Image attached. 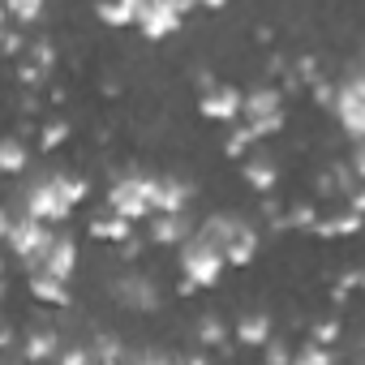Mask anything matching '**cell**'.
Segmentation results:
<instances>
[{
  "label": "cell",
  "mask_w": 365,
  "mask_h": 365,
  "mask_svg": "<svg viewBox=\"0 0 365 365\" xmlns=\"http://www.w3.org/2000/svg\"><path fill=\"white\" fill-rule=\"evenodd\" d=\"M86 198H91V180H86L82 172L61 168V172H43V176L26 180V190H22V211H26L31 220H39V224L52 228V224H65Z\"/></svg>",
  "instance_id": "obj_1"
},
{
  "label": "cell",
  "mask_w": 365,
  "mask_h": 365,
  "mask_svg": "<svg viewBox=\"0 0 365 365\" xmlns=\"http://www.w3.org/2000/svg\"><path fill=\"white\" fill-rule=\"evenodd\" d=\"M198 232H202V237H211V241L220 245L224 267H250V262L258 258V250H262V232H258L250 220L228 215V211L207 215V220L198 224Z\"/></svg>",
  "instance_id": "obj_2"
},
{
  "label": "cell",
  "mask_w": 365,
  "mask_h": 365,
  "mask_svg": "<svg viewBox=\"0 0 365 365\" xmlns=\"http://www.w3.org/2000/svg\"><path fill=\"white\" fill-rule=\"evenodd\" d=\"M176 262H180V279H185L194 292H202V288H215L220 279H224V254H220V245L211 241V237H202L198 228H194V237L176 250Z\"/></svg>",
  "instance_id": "obj_3"
},
{
  "label": "cell",
  "mask_w": 365,
  "mask_h": 365,
  "mask_svg": "<svg viewBox=\"0 0 365 365\" xmlns=\"http://www.w3.org/2000/svg\"><path fill=\"white\" fill-rule=\"evenodd\" d=\"M241 125L254 133V142L262 138H275L284 133L288 125V108H284V91L275 82H262L254 91H245V103H241Z\"/></svg>",
  "instance_id": "obj_4"
},
{
  "label": "cell",
  "mask_w": 365,
  "mask_h": 365,
  "mask_svg": "<svg viewBox=\"0 0 365 365\" xmlns=\"http://www.w3.org/2000/svg\"><path fill=\"white\" fill-rule=\"evenodd\" d=\"M112 215H120L125 224H142L150 220V172H138V168H125L112 176V185H108V207Z\"/></svg>",
  "instance_id": "obj_5"
},
{
  "label": "cell",
  "mask_w": 365,
  "mask_h": 365,
  "mask_svg": "<svg viewBox=\"0 0 365 365\" xmlns=\"http://www.w3.org/2000/svg\"><path fill=\"white\" fill-rule=\"evenodd\" d=\"M331 116L339 120L344 138L356 146L365 138V73L356 65H348V73L335 82V99H331Z\"/></svg>",
  "instance_id": "obj_6"
},
{
  "label": "cell",
  "mask_w": 365,
  "mask_h": 365,
  "mask_svg": "<svg viewBox=\"0 0 365 365\" xmlns=\"http://www.w3.org/2000/svg\"><path fill=\"white\" fill-rule=\"evenodd\" d=\"M194 14L190 0H138V35L150 39V43H163L172 35H180L185 18Z\"/></svg>",
  "instance_id": "obj_7"
},
{
  "label": "cell",
  "mask_w": 365,
  "mask_h": 365,
  "mask_svg": "<svg viewBox=\"0 0 365 365\" xmlns=\"http://www.w3.org/2000/svg\"><path fill=\"white\" fill-rule=\"evenodd\" d=\"M108 292H112L116 305H125V309H133V314H155V309H159V284H155V275L142 271V267H120V271L112 275Z\"/></svg>",
  "instance_id": "obj_8"
},
{
  "label": "cell",
  "mask_w": 365,
  "mask_h": 365,
  "mask_svg": "<svg viewBox=\"0 0 365 365\" xmlns=\"http://www.w3.org/2000/svg\"><path fill=\"white\" fill-rule=\"evenodd\" d=\"M78 262H82V254H78V237H69V232H52L48 245H43V250L35 254V262L26 267V275H48V279L69 284L73 271H78Z\"/></svg>",
  "instance_id": "obj_9"
},
{
  "label": "cell",
  "mask_w": 365,
  "mask_h": 365,
  "mask_svg": "<svg viewBox=\"0 0 365 365\" xmlns=\"http://www.w3.org/2000/svg\"><path fill=\"white\" fill-rule=\"evenodd\" d=\"M48 237H52V228H48V224L31 220L26 211H14V215H9V237H5V250H0V254H9L14 262L31 267V262H35V254L48 245Z\"/></svg>",
  "instance_id": "obj_10"
},
{
  "label": "cell",
  "mask_w": 365,
  "mask_h": 365,
  "mask_svg": "<svg viewBox=\"0 0 365 365\" xmlns=\"http://www.w3.org/2000/svg\"><path fill=\"white\" fill-rule=\"evenodd\" d=\"M194 185L185 176H176V172H159L150 176V211L155 215H185L190 202H194Z\"/></svg>",
  "instance_id": "obj_11"
},
{
  "label": "cell",
  "mask_w": 365,
  "mask_h": 365,
  "mask_svg": "<svg viewBox=\"0 0 365 365\" xmlns=\"http://www.w3.org/2000/svg\"><path fill=\"white\" fill-rule=\"evenodd\" d=\"M241 103H245V91L237 82H211L198 95V116H207L215 125H237L241 120Z\"/></svg>",
  "instance_id": "obj_12"
},
{
  "label": "cell",
  "mask_w": 365,
  "mask_h": 365,
  "mask_svg": "<svg viewBox=\"0 0 365 365\" xmlns=\"http://www.w3.org/2000/svg\"><path fill=\"white\" fill-rule=\"evenodd\" d=\"M61 344H65V335L56 327H26L18 335V361L22 365H52Z\"/></svg>",
  "instance_id": "obj_13"
},
{
  "label": "cell",
  "mask_w": 365,
  "mask_h": 365,
  "mask_svg": "<svg viewBox=\"0 0 365 365\" xmlns=\"http://www.w3.org/2000/svg\"><path fill=\"white\" fill-rule=\"evenodd\" d=\"M241 180L258 194V198H271L279 190V159L267 155V150H250L241 159Z\"/></svg>",
  "instance_id": "obj_14"
},
{
  "label": "cell",
  "mask_w": 365,
  "mask_h": 365,
  "mask_svg": "<svg viewBox=\"0 0 365 365\" xmlns=\"http://www.w3.org/2000/svg\"><path fill=\"white\" fill-rule=\"evenodd\" d=\"M194 215L185 211V215H150V245H159V250H180L190 237H194Z\"/></svg>",
  "instance_id": "obj_15"
},
{
  "label": "cell",
  "mask_w": 365,
  "mask_h": 365,
  "mask_svg": "<svg viewBox=\"0 0 365 365\" xmlns=\"http://www.w3.org/2000/svg\"><path fill=\"white\" fill-rule=\"evenodd\" d=\"M271 335H275V318H271L267 309H245V314L232 322V339H237L241 348H262Z\"/></svg>",
  "instance_id": "obj_16"
},
{
  "label": "cell",
  "mask_w": 365,
  "mask_h": 365,
  "mask_svg": "<svg viewBox=\"0 0 365 365\" xmlns=\"http://www.w3.org/2000/svg\"><path fill=\"white\" fill-rule=\"evenodd\" d=\"M31 146L22 133H0V176H26L31 172Z\"/></svg>",
  "instance_id": "obj_17"
},
{
  "label": "cell",
  "mask_w": 365,
  "mask_h": 365,
  "mask_svg": "<svg viewBox=\"0 0 365 365\" xmlns=\"http://www.w3.org/2000/svg\"><path fill=\"white\" fill-rule=\"evenodd\" d=\"M26 292L48 305V309H73V288L61 284V279H48V275H26Z\"/></svg>",
  "instance_id": "obj_18"
},
{
  "label": "cell",
  "mask_w": 365,
  "mask_h": 365,
  "mask_svg": "<svg viewBox=\"0 0 365 365\" xmlns=\"http://www.w3.org/2000/svg\"><path fill=\"white\" fill-rule=\"evenodd\" d=\"M86 352H91V365H120L129 356V348H125V339L116 331H91Z\"/></svg>",
  "instance_id": "obj_19"
},
{
  "label": "cell",
  "mask_w": 365,
  "mask_h": 365,
  "mask_svg": "<svg viewBox=\"0 0 365 365\" xmlns=\"http://www.w3.org/2000/svg\"><path fill=\"white\" fill-rule=\"evenodd\" d=\"M86 237H91V241H103V245H125V241L133 237V224H125V220L112 215V211H99V215H91Z\"/></svg>",
  "instance_id": "obj_20"
},
{
  "label": "cell",
  "mask_w": 365,
  "mask_h": 365,
  "mask_svg": "<svg viewBox=\"0 0 365 365\" xmlns=\"http://www.w3.org/2000/svg\"><path fill=\"white\" fill-rule=\"evenodd\" d=\"M194 344L215 348V352H228V322H224L215 309H202L198 322H194Z\"/></svg>",
  "instance_id": "obj_21"
},
{
  "label": "cell",
  "mask_w": 365,
  "mask_h": 365,
  "mask_svg": "<svg viewBox=\"0 0 365 365\" xmlns=\"http://www.w3.org/2000/svg\"><path fill=\"white\" fill-rule=\"evenodd\" d=\"M361 232V215H352V211H344V207H331V215H318V224H314V237H356Z\"/></svg>",
  "instance_id": "obj_22"
},
{
  "label": "cell",
  "mask_w": 365,
  "mask_h": 365,
  "mask_svg": "<svg viewBox=\"0 0 365 365\" xmlns=\"http://www.w3.org/2000/svg\"><path fill=\"white\" fill-rule=\"evenodd\" d=\"M95 18L112 31H129L138 22V0H103V5H95Z\"/></svg>",
  "instance_id": "obj_23"
},
{
  "label": "cell",
  "mask_w": 365,
  "mask_h": 365,
  "mask_svg": "<svg viewBox=\"0 0 365 365\" xmlns=\"http://www.w3.org/2000/svg\"><path fill=\"white\" fill-rule=\"evenodd\" d=\"M22 56L52 78V69H56V39L52 35H26V52Z\"/></svg>",
  "instance_id": "obj_24"
},
{
  "label": "cell",
  "mask_w": 365,
  "mask_h": 365,
  "mask_svg": "<svg viewBox=\"0 0 365 365\" xmlns=\"http://www.w3.org/2000/svg\"><path fill=\"white\" fill-rule=\"evenodd\" d=\"M318 215H322V207H318L314 198H301V202H288V207H284V232H288V228H297V232H314V224H318Z\"/></svg>",
  "instance_id": "obj_25"
},
{
  "label": "cell",
  "mask_w": 365,
  "mask_h": 365,
  "mask_svg": "<svg viewBox=\"0 0 365 365\" xmlns=\"http://www.w3.org/2000/svg\"><path fill=\"white\" fill-rule=\"evenodd\" d=\"M69 133H73V125H69L65 116H52V120H43V125H39V150H43V155L61 150V146L69 142Z\"/></svg>",
  "instance_id": "obj_26"
},
{
  "label": "cell",
  "mask_w": 365,
  "mask_h": 365,
  "mask_svg": "<svg viewBox=\"0 0 365 365\" xmlns=\"http://www.w3.org/2000/svg\"><path fill=\"white\" fill-rule=\"evenodd\" d=\"M5 14H9V26H18V31H26V26H35L48 9L39 5V0H9L5 5Z\"/></svg>",
  "instance_id": "obj_27"
},
{
  "label": "cell",
  "mask_w": 365,
  "mask_h": 365,
  "mask_svg": "<svg viewBox=\"0 0 365 365\" xmlns=\"http://www.w3.org/2000/svg\"><path fill=\"white\" fill-rule=\"evenodd\" d=\"M288 365H339V361H335V348H322V344L305 339L301 348L292 344V361Z\"/></svg>",
  "instance_id": "obj_28"
},
{
  "label": "cell",
  "mask_w": 365,
  "mask_h": 365,
  "mask_svg": "<svg viewBox=\"0 0 365 365\" xmlns=\"http://www.w3.org/2000/svg\"><path fill=\"white\" fill-rule=\"evenodd\" d=\"M250 150H258V142H254V133L237 120V125H228V138H224V155L228 159H245Z\"/></svg>",
  "instance_id": "obj_29"
},
{
  "label": "cell",
  "mask_w": 365,
  "mask_h": 365,
  "mask_svg": "<svg viewBox=\"0 0 365 365\" xmlns=\"http://www.w3.org/2000/svg\"><path fill=\"white\" fill-rule=\"evenodd\" d=\"M309 339H314V344H322V348H327V344L335 348V344L344 339V322H339L335 314H322V318L314 322V335H309Z\"/></svg>",
  "instance_id": "obj_30"
},
{
  "label": "cell",
  "mask_w": 365,
  "mask_h": 365,
  "mask_svg": "<svg viewBox=\"0 0 365 365\" xmlns=\"http://www.w3.org/2000/svg\"><path fill=\"white\" fill-rule=\"evenodd\" d=\"M14 78H18V86H26V91L48 86V73H43V69H35L26 56H18V61H14Z\"/></svg>",
  "instance_id": "obj_31"
},
{
  "label": "cell",
  "mask_w": 365,
  "mask_h": 365,
  "mask_svg": "<svg viewBox=\"0 0 365 365\" xmlns=\"http://www.w3.org/2000/svg\"><path fill=\"white\" fill-rule=\"evenodd\" d=\"M258 352H262V365H288V361H292V344H288L284 335H271Z\"/></svg>",
  "instance_id": "obj_32"
},
{
  "label": "cell",
  "mask_w": 365,
  "mask_h": 365,
  "mask_svg": "<svg viewBox=\"0 0 365 365\" xmlns=\"http://www.w3.org/2000/svg\"><path fill=\"white\" fill-rule=\"evenodd\" d=\"M52 365H91L86 339H69V335H65V344H61V352H56V361H52Z\"/></svg>",
  "instance_id": "obj_33"
},
{
  "label": "cell",
  "mask_w": 365,
  "mask_h": 365,
  "mask_svg": "<svg viewBox=\"0 0 365 365\" xmlns=\"http://www.w3.org/2000/svg\"><path fill=\"white\" fill-rule=\"evenodd\" d=\"M356 288H361V271H356V267H348V271L339 275V284H335V301L344 305V301H348V297H352Z\"/></svg>",
  "instance_id": "obj_34"
},
{
  "label": "cell",
  "mask_w": 365,
  "mask_h": 365,
  "mask_svg": "<svg viewBox=\"0 0 365 365\" xmlns=\"http://www.w3.org/2000/svg\"><path fill=\"white\" fill-rule=\"evenodd\" d=\"M120 365H176V356H168V352H129Z\"/></svg>",
  "instance_id": "obj_35"
},
{
  "label": "cell",
  "mask_w": 365,
  "mask_h": 365,
  "mask_svg": "<svg viewBox=\"0 0 365 365\" xmlns=\"http://www.w3.org/2000/svg\"><path fill=\"white\" fill-rule=\"evenodd\" d=\"M309 95L318 99V108H331V99H335V82H331V78H318V82L309 86Z\"/></svg>",
  "instance_id": "obj_36"
},
{
  "label": "cell",
  "mask_w": 365,
  "mask_h": 365,
  "mask_svg": "<svg viewBox=\"0 0 365 365\" xmlns=\"http://www.w3.org/2000/svg\"><path fill=\"white\" fill-rule=\"evenodd\" d=\"M9 348H18V331H14V322L0 318V352H9Z\"/></svg>",
  "instance_id": "obj_37"
},
{
  "label": "cell",
  "mask_w": 365,
  "mask_h": 365,
  "mask_svg": "<svg viewBox=\"0 0 365 365\" xmlns=\"http://www.w3.org/2000/svg\"><path fill=\"white\" fill-rule=\"evenodd\" d=\"M116 250H120V262H138V254H142V241H138V237H129V241H125V245H116Z\"/></svg>",
  "instance_id": "obj_38"
},
{
  "label": "cell",
  "mask_w": 365,
  "mask_h": 365,
  "mask_svg": "<svg viewBox=\"0 0 365 365\" xmlns=\"http://www.w3.org/2000/svg\"><path fill=\"white\" fill-rule=\"evenodd\" d=\"M176 365H211L207 352H190V356H176Z\"/></svg>",
  "instance_id": "obj_39"
},
{
  "label": "cell",
  "mask_w": 365,
  "mask_h": 365,
  "mask_svg": "<svg viewBox=\"0 0 365 365\" xmlns=\"http://www.w3.org/2000/svg\"><path fill=\"white\" fill-rule=\"evenodd\" d=\"M9 215H14L9 207H0V250H5V237H9Z\"/></svg>",
  "instance_id": "obj_40"
},
{
  "label": "cell",
  "mask_w": 365,
  "mask_h": 365,
  "mask_svg": "<svg viewBox=\"0 0 365 365\" xmlns=\"http://www.w3.org/2000/svg\"><path fill=\"white\" fill-rule=\"evenodd\" d=\"M5 35H9V14H5V5H0V43H5Z\"/></svg>",
  "instance_id": "obj_41"
},
{
  "label": "cell",
  "mask_w": 365,
  "mask_h": 365,
  "mask_svg": "<svg viewBox=\"0 0 365 365\" xmlns=\"http://www.w3.org/2000/svg\"><path fill=\"white\" fill-rule=\"evenodd\" d=\"M0 288H5V254H0Z\"/></svg>",
  "instance_id": "obj_42"
},
{
  "label": "cell",
  "mask_w": 365,
  "mask_h": 365,
  "mask_svg": "<svg viewBox=\"0 0 365 365\" xmlns=\"http://www.w3.org/2000/svg\"><path fill=\"white\" fill-rule=\"evenodd\" d=\"M18 365H22V361H18Z\"/></svg>",
  "instance_id": "obj_43"
}]
</instances>
